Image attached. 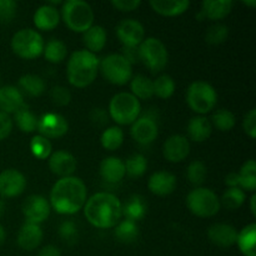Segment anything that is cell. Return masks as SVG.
<instances>
[{"instance_id":"cell-16","label":"cell","mask_w":256,"mask_h":256,"mask_svg":"<svg viewBox=\"0 0 256 256\" xmlns=\"http://www.w3.org/2000/svg\"><path fill=\"white\" fill-rule=\"evenodd\" d=\"M164 158L170 162H180L190 154L189 139L184 135H172L162 145Z\"/></svg>"},{"instance_id":"cell-2","label":"cell","mask_w":256,"mask_h":256,"mask_svg":"<svg viewBox=\"0 0 256 256\" xmlns=\"http://www.w3.org/2000/svg\"><path fill=\"white\" fill-rule=\"evenodd\" d=\"M84 215L88 222L98 229H110L116 226L122 216V204L112 192H96L86 200Z\"/></svg>"},{"instance_id":"cell-49","label":"cell","mask_w":256,"mask_h":256,"mask_svg":"<svg viewBox=\"0 0 256 256\" xmlns=\"http://www.w3.org/2000/svg\"><path fill=\"white\" fill-rule=\"evenodd\" d=\"M12 130V119L10 115L0 112V142L6 139Z\"/></svg>"},{"instance_id":"cell-26","label":"cell","mask_w":256,"mask_h":256,"mask_svg":"<svg viewBox=\"0 0 256 256\" xmlns=\"http://www.w3.org/2000/svg\"><path fill=\"white\" fill-rule=\"evenodd\" d=\"M188 135L190 139L195 142H202L208 140L212 135V125L208 118L202 116H194L190 119L188 122Z\"/></svg>"},{"instance_id":"cell-48","label":"cell","mask_w":256,"mask_h":256,"mask_svg":"<svg viewBox=\"0 0 256 256\" xmlns=\"http://www.w3.org/2000/svg\"><path fill=\"white\" fill-rule=\"evenodd\" d=\"M112 5L119 12H129L136 10L142 5L140 0H112Z\"/></svg>"},{"instance_id":"cell-47","label":"cell","mask_w":256,"mask_h":256,"mask_svg":"<svg viewBox=\"0 0 256 256\" xmlns=\"http://www.w3.org/2000/svg\"><path fill=\"white\" fill-rule=\"evenodd\" d=\"M242 128L244 132L249 135L252 139H255L256 136V110L252 109L244 118L242 122Z\"/></svg>"},{"instance_id":"cell-17","label":"cell","mask_w":256,"mask_h":256,"mask_svg":"<svg viewBox=\"0 0 256 256\" xmlns=\"http://www.w3.org/2000/svg\"><path fill=\"white\" fill-rule=\"evenodd\" d=\"M78 166L76 159L66 150H56L49 156V169L60 178L72 176Z\"/></svg>"},{"instance_id":"cell-44","label":"cell","mask_w":256,"mask_h":256,"mask_svg":"<svg viewBox=\"0 0 256 256\" xmlns=\"http://www.w3.org/2000/svg\"><path fill=\"white\" fill-rule=\"evenodd\" d=\"M59 235L68 244H74L78 242V228L72 220H65L59 226Z\"/></svg>"},{"instance_id":"cell-10","label":"cell","mask_w":256,"mask_h":256,"mask_svg":"<svg viewBox=\"0 0 256 256\" xmlns=\"http://www.w3.org/2000/svg\"><path fill=\"white\" fill-rule=\"evenodd\" d=\"M186 206L190 212L199 218H212L219 212L220 199L208 188H196L186 196Z\"/></svg>"},{"instance_id":"cell-54","label":"cell","mask_w":256,"mask_h":256,"mask_svg":"<svg viewBox=\"0 0 256 256\" xmlns=\"http://www.w3.org/2000/svg\"><path fill=\"white\" fill-rule=\"evenodd\" d=\"M4 212H5V202L0 198V219L2 218Z\"/></svg>"},{"instance_id":"cell-34","label":"cell","mask_w":256,"mask_h":256,"mask_svg":"<svg viewBox=\"0 0 256 256\" xmlns=\"http://www.w3.org/2000/svg\"><path fill=\"white\" fill-rule=\"evenodd\" d=\"M114 235L118 242L122 244H130V242H134L139 236V228L135 222L125 219L118 222Z\"/></svg>"},{"instance_id":"cell-18","label":"cell","mask_w":256,"mask_h":256,"mask_svg":"<svg viewBox=\"0 0 256 256\" xmlns=\"http://www.w3.org/2000/svg\"><path fill=\"white\" fill-rule=\"evenodd\" d=\"M148 188H149L150 192H152L154 195L166 196V195L174 192L175 188H176V178L172 172L160 170V172H154L149 178Z\"/></svg>"},{"instance_id":"cell-38","label":"cell","mask_w":256,"mask_h":256,"mask_svg":"<svg viewBox=\"0 0 256 256\" xmlns=\"http://www.w3.org/2000/svg\"><path fill=\"white\" fill-rule=\"evenodd\" d=\"M245 199H246V194L244 190H242L240 188H229L222 194V199H220V205H222L228 210H236L244 204Z\"/></svg>"},{"instance_id":"cell-13","label":"cell","mask_w":256,"mask_h":256,"mask_svg":"<svg viewBox=\"0 0 256 256\" xmlns=\"http://www.w3.org/2000/svg\"><path fill=\"white\" fill-rule=\"evenodd\" d=\"M39 135L46 139H56L64 136L69 130L68 120L56 112H46L38 120Z\"/></svg>"},{"instance_id":"cell-52","label":"cell","mask_w":256,"mask_h":256,"mask_svg":"<svg viewBox=\"0 0 256 256\" xmlns=\"http://www.w3.org/2000/svg\"><path fill=\"white\" fill-rule=\"evenodd\" d=\"M255 202H256V195L252 194V199H250V212H252V214L256 216V206H255Z\"/></svg>"},{"instance_id":"cell-3","label":"cell","mask_w":256,"mask_h":256,"mask_svg":"<svg viewBox=\"0 0 256 256\" xmlns=\"http://www.w3.org/2000/svg\"><path fill=\"white\" fill-rule=\"evenodd\" d=\"M99 62L96 54H92L86 49L72 52L66 65V78L69 84L79 89L92 84L99 72Z\"/></svg>"},{"instance_id":"cell-51","label":"cell","mask_w":256,"mask_h":256,"mask_svg":"<svg viewBox=\"0 0 256 256\" xmlns=\"http://www.w3.org/2000/svg\"><path fill=\"white\" fill-rule=\"evenodd\" d=\"M225 184L229 188H239V176L238 172H230L225 178Z\"/></svg>"},{"instance_id":"cell-39","label":"cell","mask_w":256,"mask_h":256,"mask_svg":"<svg viewBox=\"0 0 256 256\" xmlns=\"http://www.w3.org/2000/svg\"><path fill=\"white\" fill-rule=\"evenodd\" d=\"M212 125H214L220 132H230L236 124V118L234 112L228 109H220L212 114Z\"/></svg>"},{"instance_id":"cell-12","label":"cell","mask_w":256,"mask_h":256,"mask_svg":"<svg viewBox=\"0 0 256 256\" xmlns=\"http://www.w3.org/2000/svg\"><path fill=\"white\" fill-rule=\"evenodd\" d=\"M50 202L42 195H30L22 204V215L25 218V222L40 225L42 222L49 218Z\"/></svg>"},{"instance_id":"cell-37","label":"cell","mask_w":256,"mask_h":256,"mask_svg":"<svg viewBox=\"0 0 256 256\" xmlns=\"http://www.w3.org/2000/svg\"><path fill=\"white\" fill-rule=\"evenodd\" d=\"M152 85H154V95H156L160 99L172 98L175 92V88H176L174 79L168 74H162L152 80Z\"/></svg>"},{"instance_id":"cell-43","label":"cell","mask_w":256,"mask_h":256,"mask_svg":"<svg viewBox=\"0 0 256 256\" xmlns=\"http://www.w3.org/2000/svg\"><path fill=\"white\" fill-rule=\"evenodd\" d=\"M229 36V28L224 24H215L208 29L205 34V40L208 44L219 45L224 42Z\"/></svg>"},{"instance_id":"cell-53","label":"cell","mask_w":256,"mask_h":256,"mask_svg":"<svg viewBox=\"0 0 256 256\" xmlns=\"http://www.w3.org/2000/svg\"><path fill=\"white\" fill-rule=\"evenodd\" d=\"M5 236H6V235H5V230H4V228H2V225L0 224V245L4 242Z\"/></svg>"},{"instance_id":"cell-22","label":"cell","mask_w":256,"mask_h":256,"mask_svg":"<svg viewBox=\"0 0 256 256\" xmlns=\"http://www.w3.org/2000/svg\"><path fill=\"white\" fill-rule=\"evenodd\" d=\"M25 105L22 92L12 85L0 88V112L5 114H15Z\"/></svg>"},{"instance_id":"cell-30","label":"cell","mask_w":256,"mask_h":256,"mask_svg":"<svg viewBox=\"0 0 256 256\" xmlns=\"http://www.w3.org/2000/svg\"><path fill=\"white\" fill-rule=\"evenodd\" d=\"M18 84H19L18 89L22 90L25 94L30 95V96H40L46 90V84H45L44 79L39 75H22V76H20Z\"/></svg>"},{"instance_id":"cell-33","label":"cell","mask_w":256,"mask_h":256,"mask_svg":"<svg viewBox=\"0 0 256 256\" xmlns=\"http://www.w3.org/2000/svg\"><path fill=\"white\" fill-rule=\"evenodd\" d=\"M44 58L46 62L52 64H60L62 60H65L68 55V48L64 42L59 39H52L44 45Z\"/></svg>"},{"instance_id":"cell-1","label":"cell","mask_w":256,"mask_h":256,"mask_svg":"<svg viewBox=\"0 0 256 256\" xmlns=\"http://www.w3.org/2000/svg\"><path fill=\"white\" fill-rule=\"evenodd\" d=\"M88 189L80 178H60L50 192V206L60 215H74L84 208Z\"/></svg>"},{"instance_id":"cell-29","label":"cell","mask_w":256,"mask_h":256,"mask_svg":"<svg viewBox=\"0 0 256 256\" xmlns=\"http://www.w3.org/2000/svg\"><path fill=\"white\" fill-rule=\"evenodd\" d=\"M122 210L125 219L136 222L140 219H142L146 214V202H144V199L140 195H132L122 205Z\"/></svg>"},{"instance_id":"cell-32","label":"cell","mask_w":256,"mask_h":256,"mask_svg":"<svg viewBox=\"0 0 256 256\" xmlns=\"http://www.w3.org/2000/svg\"><path fill=\"white\" fill-rule=\"evenodd\" d=\"M130 89H132V94L138 100H146L154 96V85H152V80L146 78L145 75H136V76L132 78V82H130Z\"/></svg>"},{"instance_id":"cell-6","label":"cell","mask_w":256,"mask_h":256,"mask_svg":"<svg viewBox=\"0 0 256 256\" xmlns=\"http://www.w3.org/2000/svg\"><path fill=\"white\" fill-rule=\"evenodd\" d=\"M218 102L216 90L209 82L196 80L192 82L186 90V102L190 109L199 115L212 112Z\"/></svg>"},{"instance_id":"cell-9","label":"cell","mask_w":256,"mask_h":256,"mask_svg":"<svg viewBox=\"0 0 256 256\" xmlns=\"http://www.w3.org/2000/svg\"><path fill=\"white\" fill-rule=\"evenodd\" d=\"M99 70L102 76L114 85H125L132 80V62L122 54H109L99 62Z\"/></svg>"},{"instance_id":"cell-46","label":"cell","mask_w":256,"mask_h":256,"mask_svg":"<svg viewBox=\"0 0 256 256\" xmlns=\"http://www.w3.org/2000/svg\"><path fill=\"white\" fill-rule=\"evenodd\" d=\"M50 99L58 106H66L72 102V92L64 86H54L50 92Z\"/></svg>"},{"instance_id":"cell-35","label":"cell","mask_w":256,"mask_h":256,"mask_svg":"<svg viewBox=\"0 0 256 256\" xmlns=\"http://www.w3.org/2000/svg\"><path fill=\"white\" fill-rule=\"evenodd\" d=\"M14 120L16 122L18 128L22 132L29 134V132H34L38 129V120L39 119L35 116L34 112L29 109V106L26 104L15 112Z\"/></svg>"},{"instance_id":"cell-41","label":"cell","mask_w":256,"mask_h":256,"mask_svg":"<svg viewBox=\"0 0 256 256\" xmlns=\"http://www.w3.org/2000/svg\"><path fill=\"white\" fill-rule=\"evenodd\" d=\"M30 150H32V154L34 155L36 159L45 160L49 159V156L52 155V146L49 139L42 136V135H35V136L30 140Z\"/></svg>"},{"instance_id":"cell-36","label":"cell","mask_w":256,"mask_h":256,"mask_svg":"<svg viewBox=\"0 0 256 256\" xmlns=\"http://www.w3.org/2000/svg\"><path fill=\"white\" fill-rule=\"evenodd\" d=\"M122 142H124V132L119 126L108 128L102 132V138H100L102 146L104 149L109 150V152H114V150L119 149L122 146Z\"/></svg>"},{"instance_id":"cell-20","label":"cell","mask_w":256,"mask_h":256,"mask_svg":"<svg viewBox=\"0 0 256 256\" xmlns=\"http://www.w3.org/2000/svg\"><path fill=\"white\" fill-rule=\"evenodd\" d=\"M34 25L42 32L54 30L60 22V12L55 6L50 4L42 5L34 12Z\"/></svg>"},{"instance_id":"cell-21","label":"cell","mask_w":256,"mask_h":256,"mask_svg":"<svg viewBox=\"0 0 256 256\" xmlns=\"http://www.w3.org/2000/svg\"><path fill=\"white\" fill-rule=\"evenodd\" d=\"M42 236H44V234H42L40 225L25 222L18 232L16 242L22 250L32 252L42 244Z\"/></svg>"},{"instance_id":"cell-50","label":"cell","mask_w":256,"mask_h":256,"mask_svg":"<svg viewBox=\"0 0 256 256\" xmlns=\"http://www.w3.org/2000/svg\"><path fill=\"white\" fill-rule=\"evenodd\" d=\"M38 256H62V254H60V250L56 246H54V245H46V246H44L40 250Z\"/></svg>"},{"instance_id":"cell-31","label":"cell","mask_w":256,"mask_h":256,"mask_svg":"<svg viewBox=\"0 0 256 256\" xmlns=\"http://www.w3.org/2000/svg\"><path fill=\"white\" fill-rule=\"evenodd\" d=\"M239 188L242 190L254 192L256 189V162L254 159H250L242 164L239 172Z\"/></svg>"},{"instance_id":"cell-40","label":"cell","mask_w":256,"mask_h":256,"mask_svg":"<svg viewBox=\"0 0 256 256\" xmlns=\"http://www.w3.org/2000/svg\"><path fill=\"white\" fill-rule=\"evenodd\" d=\"M125 162V172L130 178H140L148 169V160L144 155L134 154L129 156Z\"/></svg>"},{"instance_id":"cell-27","label":"cell","mask_w":256,"mask_h":256,"mask_svg":"<svg viewBox=\"0 0 256 256\" xmlns=\"http://www.w3.org/2000/svg\"><path fill=\"white\" fill-rule=\"evenodd\" d=\"M236 244L244 256H256V224L246 225L240 232H238Z\"/></svg>"},{"instance_id":"cell-7","label":"cell","mask_w":256,"mask_h":256,"mask_svg":"<svg viewBox=\"0 0 256 256\" xmlns=\"http://www.w3.org/2000/svg\"><path fill=\"white\" fill-rule=\"evenodd\" d=\"M12 50L15 55L25 60L39 58L44 52V39L34 29H20L12 38Z\"/></svg>"},{"instance_id":"cell-45","label":"cell","mask_w":256,"mask_h":256,"mask_svg":"<svg viewBox=\"0 0 256 256\" xmlns=\"http://www.w3.org/2000/svg\"><path fill=\"white\" fill-rule=\"evenodd\" d=\"M18 4L14 0H0V24H8L16 14Z\"/></svg>"},{"instance_id":"cell-5","label":"cell","mask_w":256,"mask_h":256,"mask_svg":"<svg viewBox=\"0 0 256 256\" xmlns=\"http://www.w3.org/2000/svg\"><path fill=\"white\" fill-rule=\"evenodd\" d=\"M142 112V104L132 92H118L109 102V115L116 124L132 125Z\"/></svg>"},{"instance_id":"cell-25","label":"cell","mask_w":256,"mask_h":256,"mask_svg":"<svg viewBox=\"0 0 256 256\" xmlns=\"http://www.w3.org/2000/svg\"><path fill=\"white\" fill-rule=\"evenodd\" d=\"M152 9L162 16H178L189 9V0H152Z\"/></svg>"},{"instance_id":"cell-55","label":"cell","mask_w":256,"mask_h":256,"mask_svg":"<svg viewBox=\"0 0 256 256\" xmlns=\"http://www.w3.org/2000/svg\"><path fill=\"white\" fill-rule=\"evenodd\" d=\"M242 4L248 5V6H256V0H249V2H242Z\"/></svg>"},{"instance_id":"cell-4","label":"cell","mask_w":256,"mask_h":256,"mask_svg":"<svg viewBox=\"0 0 256 256\" xmlns=\"http://www.w3.org/2000/svg\"><path fill=\"white\" fill-rule=\"evenodd\" d=\"M60 18L75 32H85L94 25V10L84 0H68L62 2Z\"/></svg>"},{"instance_id":"cell-24","label":"cell","mask_w":256,"mask_h":256,"mask_svg":"<svg viewBox=\"0 0 256 256\" xmlns=\"http://www.w3.org/2000/svg\"><path fill=\"white\" fill-rule=\"evenodd\" d=\"M234 2L232 0H204L202 2V14L210 20H222L232 12Z\"/></svg>"},{"instance_id":"cell-11","label":"cell","mask_w":256,"mask_h":256,"mask_svg":"<svg viewBox=\"0 0 256 256\" xmlns=\"http://www.w3.org/2000/svg\"><path fill=\"white\" fill-rule=\"evenodd\" d=\"M116 36L124 48L135 49L145 39V29L140 22L135 19H124L116 25Z\"/></svg>"},{"instance_id":"cell-19","label":"cell","mask_w":256,"mask_h":256,"mask_svg":"<svg viewBox=\"0 0 256 256\" xmlns=\"http://www.w3.org/2000/svg\"><path fill=\"white\" fill-rule=\"evenodd\" d=\"M208 238L214 245L219 248H230L236 244L238 232L232 225L214 224L208 229Z\"/></svg>"},{"instance_id":"cell-42","label":"cell","mask_w":256,"mask_h":256,"mask_svg":"<svg viewBox=\"0 0 256 256\" xmlns=\"http://www.w3.org/2000/svg\"><path fill=\"white\" fill-rule=\"evenodd\" d=\"M208 175V168L202 160H194L189 164L186 169V176L188 180L192 182V185H202L205 182Z\"/></svg>"},{"instance_id":"cell-23","label":"cell","mask_w":256,"mask_h":256,"mask_svg":"<svg viewBox=\"0 0 256 256\" xmlns=\"http://www.w3.org/2000/svg\"><path fill=\"white\" fill-rule=\"evenodd\" d=\"M100 175H102V180L109 184L120 182L126 175L124 160L116 156L105 158L100 164Z\"/></svg>"},{"instance_id":"cell-14","label":"cell","mask_w":256,"mask_h":256,"mask_svg":"<svg viewBox=\"0 0 256 256\" xmlns=\"http://www.w3.org/2000/svg\"><path fill=\"white\" fill-rule=\"evenodd\" d=\"M26 186V179L24 174L16 169H5L0 172V196L9 198L19 196Z\"/></svg>"},{"instance_id":"cell-28","label":"cell","mask_w":256,"mask_h":256,"mask_svg":"<svg viewBox=\"0 0 256 256\" xmlns=\"http://www.w3.org/2000/svg\"><path fill=\"white\" fill-rule=\"evenodd\" d=\"M84 44L92 54L102 52L106 45V30L102 25H92L84 32Z\"/></svg>"},{"instance_id":"cell-8","label":"cell","mask_w":256,"mask_h":256,"mask_svg":"<svg viewBox=\"0 0 256 256\" xmlns=\"http://www.w3.org/2000/svg\"><path fill=\"white\" fill-rule=\"evenodd\" d=\"M138 58L152 72L165 69L169 62V52L164 42L158 38H146L138 46Z\"/></svg>"},{"instance_id":"cell-15","label":"cell","mask_w":256,"mask_h":256,"mask_svg":"<svg viewBox=\"0 0 256 256\" xmlns=\"http://www.w3.org/2000/svg\"><path fill=\"white\" fill-rule=\"evenodd\" d=\"M132 136L142 145H149L154 142L159 134L156 122L150 116H139L132 124Z\"/></svg>"}]
</instances>
